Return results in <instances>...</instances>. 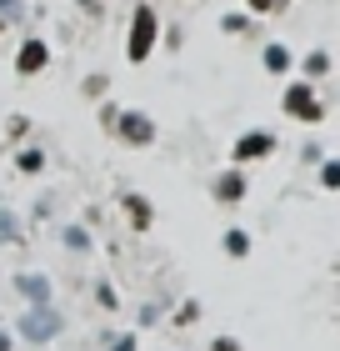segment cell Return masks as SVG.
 I'll return each mask as SVG.
<instances>
[{"label":"cell","instance_id":"cell-13","mask_svg":"<svg viewBox=\"0 0 340 351\" xmlns=\"http://www.w3.org/2000/svg\"><path fill=\"white\" fill-rule=\"evenodd\" d=\"M21 171H40V151H25L21 156Z\"/></svg>","mask_w":340,"mask_h":351},{"label":"cell","instance_id":"cell-16","mask_svg":"<svg viewBox=\"0 0 340 351\" xmlns=\"http://www.w3.org/2000/svg\"><path fill=\"white\" fill-rule=\"evenodd\" d=\"M215 351H240V346L235 341H215Z\"/></svg>","mask_w":340,"mask_h":351},{"label":"cell","instance_id":"cell-17","mask_svg":"<svg viewBox=\"0 0 340 351\" xmlns=\"http://www.w3.org/2000/svg\"><path fill=\"white\" fill-rule=\"evenodd\" d=\"M250 5H255V10H270V0H250Z\"/></svg>","mask_w":340,"mask_h":351},{"label":"cell","instance_id":"cell-8","mask_svg":"<svg viewBox=\"0 0 340 351\" xmlns=\"http://www.w3.org/2000/svg\"><path fill=\"white\" fill-rule=\"evenodd\" d=\"M220 201H240V196H246V181H240V176H220Z\"/></svg>","mask_w":340,"mask_h":351},{"label":"cell","instance_id":"cell-1","mask_svg":"<svg viewBox=\"0 0 340 351\" xmlns=\"http://www.w3.org/2000/svg\"><path fill=\"white\" fill-rule=\"evenodd\" d=\"M151 45H155V10L140 5L135 21H131V45H125V56H131V60H145V56H151Z\"/></svg>","mask_w":340,"mask_h":351},{"label":"cell","instance_id":"cell-4","mask_svg":"<svg viewBox=\"0 0 340 351\" xmlns=\"http://www.w3.org/2000/svg\"><path fill=\"white\" fill-rule=\"evenodd\" d=\"M120 136L131 141V146H151L155 125H151V116H140V110H125V116H120Z\"/></svg>","mask_w":340,"mask_h":351},{"label":"cell","instance_id":"cell-15","mask_svg":"<svg viewBox=\"0 0 340 351\" xmlns=\"http://www.w3.org/2000/svg\"><path fill=\"white\" fill-rule=\"evenodd\" d=\"M0 10H5V15H21V0H0Z\"/></svg>","mask_w":340,"mask_h":351},{"label":"cell","instance_id":"cell-9","mask_svg":"<svg viewBox=\"0 0 340 351\" xmlns=\"http://www.w3.org/2000/svg\"><path fill=\"white\" fill-rule=\"evenodd\" d=\"M125 211H131L135 226H151V201H140V196H125Z\"/></svg>","mask_w":340,"mask_h":351},{"label":"cell","instance_id":"cell-3","mask_svg":"<svg viewBox=\"0 0 340 351\" xmlns=\"http://www.w3.org/2000/svg\"><path fill=\"white\" fill-rule=\"evenodd\" d=\"M21 326H25V337H30V341H51L55 331H60V316H55V311H45V306H36Z\"/></svg>","mask_w":340,"mask_h":351},{"label":"cell","instance_id":"cell-11","mask_svg":"<svg viewBox=\"0 0 340 351\" xmlns=\"http://www.w3.org/2000/svg\"><path fill=\"white\" fill-rule=\"evenodd\" d=\"M225 246H231V256H246V251H250L246 231H231V236H225Z\"/></svg>","mask_w":340,"mask_h":351},{"label":"cell","instance_id":"cell-14","mask_svg":"<svg viewBox=\"0 0 340 351\" xmlns=\"http://www.w3.org/2000/svg\"><path fill=\"white\" fill-rule=\"evenodd\" d=\"M110 351H135V337H120V341L110 346Z\"/></svg>","mask_w":340,"mask_h":351},{"label":"cell","instance_id":"cell-19","mask_svg":"<svg viewBox=\"0 0 340 351\" xmlns=\"http://www.w3.org/2000/svg\"><path fill=\"white\" fill-rule=\"evenodd\" d=\"M80 5H95V0H80Z\"/></svg>","mask_w":340,"mask_h":351},{"label":"cell","instance_id":"cell-2","mask_svg":"<svg viewBox=\"0 0 340 351\" xmlns=\"http://www.w3.org/2000/svg\"><path fill=\"white\" fill-rule=\"evenodd\" d=\"M285 110L300 116V121H320V101L311 95V86H290L285 90Z\"/></svg>","mask_w":340,"mask_h":351},{"label":"cell","instance_id":"cell-5","mask_svg":"<svg viewBox=\"0 0 340 351\" xmlns=\"http://www.w3.org/2000/svg\"><path fill=\"white\" fill-rule=\"evenodd\" d=\"M40 66H45V45H40V40H25L21 56H15V71L30 75V71H40Z\"/></svg>","mask_w":340,"mask_h":351},{"label":"cell","instance_id":"cell-6","mask_svg":"<svg viewBox=\"0 0 340 351\" xmlns=\"http://www.w3.org/2000/svg\"><path fill=\"white\" fill-rule=\"evenodd\" d=\"M270 146H275V141H270L265 131H250V136L235 146V156H240V161H255V156H270Z\"/></svg>","mask_w":340,"mask_h":351},{"label":"cell","instance_id":"cell-18","mask_svg":"<svg viewBox=\"0 0 340 351\" xmlns=\"http://www.w3.org/2000/svg\"><path fill=\"white\" fill-rule=\"evenodd\" d=\"M0 351H5V331H0Z\"/></svg>","mask_w":340,"mask_h":351},{"label":"cell","instance_id":"cell-10","mask_svg":"<svg viewBox=\"0 0 340 351\" xmlns=\"http://www.w3.org/2000/svg\"><path fill=\"white\" fill-rule=\"evenodd\" d=\"M265 66H270V71H285V66H290V51H285V45H270V51H265Z\"/></svg>","mask_w":340,"mask_h":351},{"label":"cell","instance_id":"cell-12","mask_svg":"<svg viewBox=\"0 0 340 351\" xmlns=\"http://www.w3.org/2000/svg\"><path fill=\"white\" fill-rule=\"evenodd\" d=\"M320 181H326V186H340V161H330L326 171H320Z\"/></svg>","mask_w":340,"mask_h":351},{"label":"cell","instance_id":"cell-7","mask_svg":"<svg viewBox=\"0 0 340 351\" xmlns=\"http://www.w3.org/2000/svg\"><path fill=\"white\" fill-rule=\"evenodd\" d=\"M21 291L30 296V306H45V301H51V281L45 276H21Z\"/></svg>","mask_w":340,"mask_h":351}]
</instances>
